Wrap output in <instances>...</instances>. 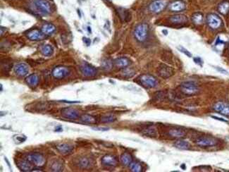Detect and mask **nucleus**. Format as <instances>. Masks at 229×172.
I'll use <instances>...</instances> for the list:
<instances>
[{
    "mask_svg": "<svg viewBox=\"0 0 229 172\" xmlns=\"http://www.w3.org/2000/svg\"><path fill=\"white\" fill-rule=\"evenodd\" d=\"M148 28L147 24L146 23H141L137 26L136 29H135L134 35L136 38L138 40L139 42H144L146 40L147 35H148Z\"/></svg>",
    "mask_w": 229,
    "mask_h": 172,
    "instance_id": "nucleus-1",
    "label": "nucleus"
},
{
    "mask_svg": "<svg viewBox=\"0 0 229 172\" xmlns=\"http://www.w3.org/2000/svg\"><path fill=\"white\" fill-rule=\"evenodd\" d=\"M33 4L41 14L48 15L52 12L50 4L46 0H33Z\"/></svg>",
    "mask_w": 229,
    "mask_h": 172,
    "instance_id": "nucleus-2",
    "label": "nucleus"
},
{
    "mask_svg": "<svg viewBox=\"0 0 229 172\" xmlns=\"http://www.w3.org/2000/svg\"><path fill=\"white\" fill-rule=\"evenodd\" d=\"M26 159L30 161L33 165L39 166V167L44 166L46 163V160L45 157L42 155L40 154V153H36V152L28 153V154L26 155Z\"/></svg>",
    "mask_w": 229,
    "mask_h": 172,
    "instance_id": "nucleus-3",
    "label": "nucleus"
},
{
    "mask_svg": "<svg viewBox=\"0 0 229 172\" xmlns=\"http://www.w3.org/2000/svg\"><path fill=\"white\" fill-rule=\"evenodd\" d=\"M140 82L144 87L147 88H155L158 84L157 80L154 76L149 74L142 75L140 77Z\"/></svg>",
    "mask_w": 229,
    "mask_h": 172,
    "instance_id": "nucleus-4",
    "label": "nucleus"
},
{
    "mask_svg": "<svg viewBox=\"0 0 229 172\" xmlns=\"http://www.w3.org/2000/svg\"><path fill=\"white\" fill-rule=\"evenodd\" d=\"M182 92L188 95H193L198 93L199 89L195 83L193 82H185L180 85Z\"/></svg>",
    "mask_w": 229,
    "mask_h": 172,
    "instance_id": "nucleus-5",
    "label": "nucleus"
},
{
    "mask_svg": "<svg viewBox=\"0 0 229 172\" xmlns=\"http://www.w3.org/2000/svg\"><path fill=\"white\" fill-rule=\"evenodd\" d=\"M61 114L64 118L69 120H75L79 119L80 117V113L78 110L74 108H69V107L61 109Z\"/></svg>",
    "mask_w": 229,
    "mask_h": 172,
    "instance_id": "nucleus-6",
    "label": "nucleus"
},
{
    "mask_svg": "<svg viewBox=\"0 0 229 172\" xmlns=\"http://www.w3.org/2000/svg\"><path fill=\"white\" fill-rule=\"evenodd\" d=\"M157 73L159 76L163 79H168L174 74V71L171 67L166 65V64H161L157 68Z\"/></svg>",
    "mask_w": 229,
    "mask_h": 172,
    "instance_id": "nucleus-7",
    "label": "nucleus"
},
{
    "mask_svg": "<svg viewBox=\"0 0 229 172\" xmlns=\"http://www.w3.org/2000/svg\"><path fill=\"white\" fill-rule=\"evenodd\" d=\"M80 69L83 76L85 77H93L97 74V69L95 67L85 62L81 64Z\"/></svg>",
    "mask_w": 229,
    "mask_h": 172,
    "instance_id": "nucleus-8",
    "label": "nucleus"
},
{
    "mask_svg": "<svg viewBox=\"0 0 229 172\" xmlns=\"http://www.w3.org/2000/svg\"><path fill=\"white\" fill-rule=\"evenodd\" d=\"M207 21L209 26L212 29L219 28L222 23V19L217 15L214 14V13H210L207 16Z\"/></svg>",
    "mask_w": 229,
    "mask_h": 172,
    "instance_id": "nucleus-9",
    "label": "nucleus"
},
{
    "mask_svg": "<svg viewBox=\"0 0 229 172\" xmlns=\"http://www.w3.org/2000/svg\"><path fill=\"white\" fill-rule=\"evenodd\" d=\"M69 74V70L65 66H57L52 71V76L56 79H62Z\"/></svg>",
    "mask_w": 229,
    "mask_h": 172,
    "instance_id": "nucleus-10",
    "label": "nucleus"
},
{
    "mask_svg": "<svg viewBox=\"0 0 229 172\" xmlns=\"http://www.w3.org/2000/svg\"><path fill=\"white\" fill-rule=\"evenodd\" d=\"M27 37L31 40L33 41H39V40H42L45 39L46 36L45 35L42 33L41 30H38V29H33V30L30 31L26 34Z\"/></svg>",
    "mask_w": 229,
    "mask_h": 172,
    "instance_id": "nucleus-11",
    "label": "nucleus"
},
{
    "mask_svg": "<svg viewBox=\"0 0 229 172\" xmlns=\"http://www.w3.org/2000/svg\"><path fill=\"white\" fill-rule=\"evenodd\" d=\"M196 144L201 147H212L217 144V141L209 137H200L196 140Z\"/></svg>",
    "mask_w": 229,
    "mask_h": 172,
    "instance_id": "nucleus-12",
    "label": "nucleus"
},
{
    "mask_svg": "<svg viewBox=\"0 0 229 172\" xmlns=\"http://www.w3.org/2000/svg\"><path fill=\"white\" fill-rule=\"evenodd\" d=\"M166 7V2L162 0H156L150 5V10L155 13H160Z\"/></svg>",
    "mask_w": 229,
    "mask_h": 172,
    "instance_id": "nucleus-13",
    "label": "nucleus"
},
{
    "mask_svg": "<svg viewBox=\"0 0 229 172\" xmlns=\"http://www.w3.org/2000/svg\"><path fill=\"white\" fill-rule=\"evenodd\" d=\"M56 148L60 154L64 156L71 155L73 150H74V147L68 143H60L56 145Z\"/></svg>",
    "mask_w": 229,
    "mask_h": 172,
    "instance_id": "nucleus-14",
    "label": "nucleus"
},
{
    "mask_svg": "<svg viewBox=\"0 0 229 172\" xmlns=\"http://www.w3.org/2000/svg\"><path fill=\"white\" fill-rule=\"evenodd\" d=\"M28 66L26 64L19 63L14 66V71L18 76H25L28 74Z\"/></svg>",
    "mask_w": 229,
    "mask_h": 172,
    "instance_id": "nucleus-15",
    "label": "nucleus"
},
{
    "mask_svg": "<svg viewBox=\"0 0 229 172\" xmlns=\"http://www.w3.org/2000/svg\"><path fill=\"white\" fill-rule=\"evenodd\" d=\"M18 167L22 171H30L33 169V165L28 160H21L17 162Z\"/></svg>",
    "mask_w": 229,
    "mask_h": 172,
    "instance_id": "nucleus-16",
    "label": "nucleus"
},
{
    "mask_svg": "<svg viewBox=\"0 0 229 172\" xmlns=\"http://www.w3.org/2000/svg\"><path fill=\"white\" fill-rule=\"evenodd\" d=\"M214 109L217 112L221 113L222 114L229 116V105L227 104L219 102L214 104Z\"/></svg>",
    "mask_w": 229,
    "mask_h": 172,
    "instance_id": "nucleus-17",
    "label": "nucleus"
},
{
    "mask_svg": "<svg viewBox=\"0 0 229 172\" xmlns=\"http://www.w3.org/2000/svg\"><path fill=\"white\" fill-rule=\"evenodd\" d=\"M102 163L109 166H116L118 165V161L116 157L112 155H105L102 159Z\"/></svg>",
    "mask_w": 229,
    "mask_h": 172,
    "instance_id": "nucleus-18",
    "label": "nucleus"
},
{
    "mask_svg": "<svg viewBox=\"0 0 229 172\" xmlns=\"http://www.w3.org/2000/svg\"><path fill=\"white\" fill-rule=\"evenodd\" d=\"M185 9V4L183 1H175L169 5V9L172 12H182Z\"/></svg>",
    "mask_w": 229,
    "mask_h": 172,
    "instance_id": "nucleus-19",
    "label": "nucleus"
},
{
    "mask_svg": "<svg viewBox=\"0 0 229 172\" xmlns=\"http://www.w3.org/2000/svg\"><path fill=\"white\" fill-rule=\"evenodd\" d=\"M76 165L81 169H88L92 166V162L90 158L83 157L77 159Z\"/></svg>",
    "mask_w": 229,
    "mask_h": 172,
    "instance_id": "nucleus-20",
    "label": "nucleus"
},
{
    "mask_svg": "<svg viewBox=\"0 0 229 172\" xmlns=\"http://www.w3.org/2000/svg\"><path fill=\"white\" fill-rule=\"evenodd\" d=\"M26 82L30 87L34 88L37 86L39 83V77L37 74H31L26 79Z\"/></svg>",
    "mask_w": 229,
    "mask_h": 172,
    "instance_id": "nucleus-21",
    "label": "nucleus"
},
{
    "mask_svg": "<svg viewBox=\"0 0 229 172\" xmlns=\"http://www.w3.org/2000/svg\"><path fill=\"white\" fill-rule=\"evenodd\" d=\"M50 169L52 171H62L64 169V164L60 160H54L50 163Z\"/></svg>",
    "mask_w": 229,
    "mask_h": 172,
    "instance_id": "nucleus-22",
    "label": "nucleus"
},
{
    "mask_svg": "<svg viewBox=\"0 0 229 172\" xmlns=\"http://www.w3.org/2000/svg\"><path fill=\"white\" fill-rule=\"evenodd\" d=\"M41 31L45 36H50L56 31V27L51 23H45L42 26Z\"/></svg>",
    "mask_w": 229,
    "mask_h": 172,
    "instance_id": "nucleus-23",
    "label": "nucleus"
},
{
    "mask_svg": "<svg viewBox=\"0 0 229 172\" xmlns=\"http://www.w3.org/2000/svg\"><path fill=\"white\" fill-rule=\"evenodd\" d=\"M169 20H170L171 23H173L174 24H180V23H183L187 22L188 18L184 15L177 14V15H175V16H173V17H171L170 18H169Z\"/></svg>",
    "mask_w": 229,
    "mask_h": 172,
    "instance_id": "nucleus-24",
    "label": "nucleus"
},
{
    "mask_svg": "<svg viewBox=\"0 0 229 172\" xmlns=\"http://www.w3.org/2000/svg\"><path fill=\"white\" fill-rule=\"evenodd\" d=\"M130 64H131L130 60H129L128 58L126 57H121L115 60V65L121 69L128 67L130 65Z\"/></svg>",
    "mask_w": 229,
    "mask_h": 172,
    "instance_id": "nucleus-25",
    "label": "nucleus"
},
{
    "mask_svg": "<svg viewBox=\"0 0 229 172\" xmlns=\"http://www.w3.org/2000/svg\"><path fill=\"white\" fill-rule=\"evenodd\" d=\"M169 134L171 137H174V138H183L185 136V132L180 128H172L171 130H169Z\"/></svg>",
    "mask_w": 229,
    "mask_h": 172,
    "instance_id": "nucleus-26",
    "label": "nucleus"
},
{
    "mask_svg": "<svg viewBox=\"0 0 229 172\" xmlns=\"http://www.w3.org/2000/svg\"><path fill=\"white\" fill-rule=\"evenodd\" d=\"M117 12L118 13V16H119V17L122 21H129L131 20V15L128 11L122 9V8H119V9H118Z\"/></svg>",
    "mask_w": 229,
    "mask_h": 172,
    "instance_id": "nucleus-27",
    "label": "nucleus"
},
{
    "mask_svg": "<svg viewBox=\"0 0 229 172\" xmlns=\"http://www.w3.org/2000/svg\"><path fill=\"white\" fill-rule=\"evenodd\" d=\"M50 107V104L45 102H42V103H38L37 104H35L33 107V111L35 112H45L46 109H48V107Z\"/></svg>",
    "mask_w": 229,
    "mask_h": 172,
    "instance_id": "nucleus-28",
    "label": "nucleus"
},
{
    "mask_svg": "<svg viewBox=\"0 0 229 172\" xmlns=\"http://www.w3.org/2000/svg\"><path fill=\"white\" fill-rule=\"evenodd\" d=\"M174 146L178 149L183 150H187L190 148V145L189 142L185 141H177L174 143Z\"/></svg>",
    "mask_w": 229,
    "mask_h": 172,
    "instance_id": "nucleus-29",
    "label": "nucleus"
},
{
    "mask_svg": "<svg viewBox=\"0 0 229 172\" xmlns=\"http://www.w3.org/2000/svg\"><path fill=\"white\" fill-rule=\"evenodd\" d=\"M121 161L123 165L129 166L133 161V157L131 154L128 152H125L121 156Z\"/></svg>",
    "mask_w": 229,
    "mask_h": 172,
    "instance_id": "nucleus-30",
    "label": "nucleus"
},
{
    "mask_svg": "<svg viewBox=\"0 0 229 172\" xmlns=\"http://www.w3.org/2000/svg\"><path fill=\"white\" fill-rule=\"evenodd\" d=\"M142 133L146 136L153 137V138L157 137V130H156V128L153 127H147L143 129V130L142 131Z\"/></svg>",
    "mask_w": 229,
    "mask_h": 172,
    "instance_id": "nucleus-31",
    "label": "nucleus"
},
{
    "mask_svg": "<svg viewBox=\"0 0 229 172\" xmlns=\"http://www.w3.org/2000/svg\"><path fill=\"white\" fill-rule=\"evenodd\" d=\"M219 12L223 15H226L229 12V2H223L221 3L218 7Z\"/></svg>",
    "mask_w": 229,
    "mask_h": 172,
    "instance_id": "nucleus-32",
    "label": "nucleus"
},
{
    "mask_svg": "<svg viewBox=\"0 0 229 172\" xmlns=\"http://www.w3.org/2000/svg\"><path fill=\"white\" fill-rule=\"evenodd\" d=\"M81 122L85 123H95L96 119L93 116L90 114H83L81 117H80Z\"/></svg>",
    "mask_w": 229,
    "mask_h": 172,
    "instance_id": "nucleus-33",
    "label": "nucleus"
},
{
    "mask_svg": "<svg viewBox=\"0 0 229 172\" xmlns=\"http://www.w3.org/2000/svg\"><path fill=\"white\" fill-rule=\"evenodd\" d=\"M192 20L195 24L200 25L203 22V15L200 12L194 13L192 17Z\"/></svg>",
    "mask_w": 229,
    "mask_h": 172,
    "instance_id": "nucleus-34",
    "label": "nucleus"
},
{
    "mask_svg": "<svg viewBox=\"0 0 229 172\" xmlns=\"http://www.w3.org/2000/svg\"><path fill=\"white\" fill-rule=\"evenodd\" d=\"M42 54L44 56H50L52 55L53 53V48L49 45H46L45 46H43L42 50H41Z\"/></svg>",
    "mask_w": 229,
    "mask_h": 172,
    "instance_id": "nucleus-35",
    "label": "nucleus"
},
{
    "mask_svg": "<svg viewBox=\"0 0 229 172\" xmlns=\"http://www.w3.org/2000/svg\"><path fill=\"white\" fill-rule=\"evenodd\" d=\"M130 166V169L131 171L133 172H141L142 171V167L141 165L138 162H133L131 163V165H129Z\"/></svg>",
    "mask_w": 229,
    "mask_h": 172,
    "instance_id": "nucleus-36",
    "label": "nucleus"
},
{
    "mask_svg": "<svg viewBox=\"0 0 229 172\" xmlns=\"http://www.w3.org/2000/svg\"><path fill=\"white\" fill-rule=\"evenodd\" d=\"M116 119H117L116 117L113 116V115H106V116L102 117L101 122L103 123H111L114 122Z\"/></svg>",
    "mask_w": 229,
    "mask_h": 172,
    "instance_id": "nucleus-37",
    "label": "nucleus"
},
{
    "mask_svg": "<svg viewBox=\"0 0 229 172\" xmlns=\"http://www.w3.org/2000/svg\"><path fill=\"white\" fill-rule=\"evenodd\" d=\"M134 75H135V71L133 69H126L122 72V76L125 78H127V79L133 77Z\"/></svg>",
    "mask_w": 229,
    "mask_h": 172,
    "instance_id": "nucleus-38",
    "label": "nucleus"
},
{
    "mask_svg": "<svg viewBox=\"0 0 229 172\" xmlns=\"http://www.w3.org/2000/svg\"><path fill=\"white\" fill-rule=\"evenodd\" d=\"M6 60H4V62L3 61H2V63L4 64V66L2 65V69L3 70L4 69V71H6V72H9L10 70H11V68L12 67V62H10V61L8 60L7 62L5 61Z\"/></svg>",
    "mask_w": 229,
    "mask_h": 172,
    "instance_id": "nucleus-39",
    "label": "nucleus"
},
{
    "mask_svg": "<svg viewBox=\"0 0 229 172\" xmlns=\"http://www.w3.org/2000/svg\"><path fill=\"white\" fill-rule=\"evenodd\" d=\"M102 69L105 70V71H109L110 69H112V61L109 60L104 61L103 62H102Z\"/></svg>",
    "mask_w": 229,
    "mask_h": 172,
    "instance_id": "nucleus-40",
    "label": "nucleus"
},
{
    "mask_svg": "<svg viewBox=\"0 0 229 172\" xmlns=\"http://www.w3.org/2000/svg\"><path fill=\"white\" fill-rule=\"evenodd\" d=\"M177 49L179 50L180 52H182V53L184 54V55L185 56H188V57H191V56H192V54H191L189 52V51L185 49V48H184L183 47H182V46H178L177 47Z\"/></svg>",
    "mask_w": 229,
    "mask_h": 172,
    "instance_id": "nucleus-41",
    "label": "nucleus"
},
{
    "mask_svg": "<svg viewBox=\"0 0 229 172\" xmlns=\"http://www.w3.org/2000/svg\"><path fill=\"white\" fill-rule=\"evenodd\" d=\"M15 139L17 141H18L19 142H23L24 141H26V137H25L24 136H17L15 137Z\"/></svg>",
    "mask_w": 229,
    "mask_h": 172,
    "instance_id": "nucleus-42",
    "label": "nucleus"
},
{
    "mask_svg": "<svg viewBox=\"0 0 229 172\" xmlns=\"http://www.w3.org/2000/svg\"><path fill=\"white\" fill-rule=\"evenodd\" d=\"M194 61H195L197 64H198V65L200 66L203 65V60H202L200 57L194 58Z\"/></svg>",
    "mask_w": 229,
    "mask_h": 172,
    "instance_id": "nucleus-43",
    "label": "nucleus"
},
{
    "mask_svg": "<svg viewBox=\"0 0 229 172\" xmlns=\"http://www.w3.org/2000/svg\"><path fill=\"white\" fill-rule=\"evenodd\" d=\"M93 130H95V131H108L109 130V128H105V127H93Z\"/></svg>",
    "mask_w": 229,
    "mask_h": 172,
    "instance_id": "nucleus-44",
    "label": "nucleus"
},
{
    "mask_svg": "<svg viewBox=\"0 0 229 172\" xmlns=\"http://www.w3.org/2000/svg\"><path fill=\"white\" fill-rule=\"evenodd\" d=\"M83 42H84V43H85V44L86 45H87V46H89V45H90V44H91V40H90V39H89V38H87V37H83Z\"/></svg>",
    "mask_w": 229,
    "mask_h": 172,
    "instance_id": "nucleus-45",
    "label": "nucleus"
},
{
    "mask_svg": "<svg viewBox=\"0 0 229 172\" xmlns=\"http://www.w3.org/2000/svg\"><path fill=\"white\" fill-rule=\"evenodd\" d=\"M212 118H213V119H214L219 120V121H222V122H227V120L223 119V118H219V117H217L215 116H212Z\"/></svg>",
    "mask_w": 229,
    "mask_h": 172,
    "instance_id": "nucleus-46",
    "label": "nucleus"
},
{
    "mask_svg": "<svg viewBox=\"0 0 229 172\" xmlns=\"http://www.w3.org/2000/svg\"><path fill=\"white\" fill-rule=\"evenodd\" d=\"M217 69H218V71H220V72H222V73H223V74H228V72L226 71H225V70H223V69H221V68H217Z\"/></svg>",
    "mask_w": 229,
    "mask_h": 172,
    "instance_id": "nucleus-47",
    "label": "nucleus"
},
{
    "mask_svg": "<svg viewBox=\"0 0 229 172\" xmlns=\"http://www.w3.org/2000/svg\"><path fill=\"white\" fill-rule=\"evenodd\" d=\"M55 131H56V132H59V131H62V128H61V126H58V127H56Z\"/></svg>",
    "mask_w": 229,
    "mask_h": 172,
    "instance_id": "nucleus-48",
    "label": "nucleus"
},
{
    "mask_svg": "<svg viewBox=\"0 0 229 172\" xmlns=\"http://www.w3.org/2000/svg\"><path fill=\"white\" fill-rule=\"evenodd\" d=\"M180 168H181L183 170H185V169H186V166H185V164H183V165H181V166H180Z\"/></svg>",
    "mask_w": 229,
    "mask_h": 172,
    "instance_id": "nucleus-49",
    "label": "nucleus"
},
{
    "mask_svg": "<svg viewBox=\"0 0 229 172\" xmlns=\"http://www.w3.org/2000/svg\"><path fill=\"white\" fill-rule=\"evenodd\" d=\"M3 27H1V36H2V35H3ZM5 31H6V28H4V32Z\"/></svg>",
    "mask_w": 229,
    "mask_h": 172,
    "instance_id": "nucleus-50",
    "label": "nucleus"
},
{
    "mask_svg": "<svg viewBox=\"0 0 229 172\" xmlns=\"http://www.w3.org/2000/svg\"><path fill=\"white\" fill-rule=\"evenodd\" d=\"M88 31H89V33H91V28H90V26L88 27Z\"/></svg>",
    "mask_w": 229,
    "mask_h": 172,
    "instance_id": "nucleus-51",
    "label": "nucleus"
},
{
    "mask_svg": "<svg viewBox=\"0 0 229 172\" xmlns=\"http://www.w3.org/2000/svg\"><path fill=\"white\" fill-rule=\"evenodd\" d=\"M162 32H163V33H165L164 35H167V31H163Z\"/></svg>",
    "mask_w": 229,
    "mask_h": 172,
    "instance_id": "nucleus-52",
    "label": "nucleus"
},
{
    "mask_svg": "<svg viewBox=\"0 0 229 172\" xmlns=\"http://www.w3.org/2000/svg\"><path fill=\"white\" fill-rule=\"evenodd\" d=\"M1 91H2V85L1 84Z\"/></svg>",
    "mask_w": 229,
    "mask_h": 172,
    "instance_id": "nucleus-53",
    "label": "nucleus"
},
{
    "mask_svg": "<svg viewBox=\"0 0 229 172\" xmlns=\"http://www.w3.org/2000/svg\"><path fill=\"white\" fill-rule=\"evenodd\" d=\"M107 1H112V0H107Z\"/></svg>",
    "mask_w": 229,
    "mask_h": 172,
    "instance_id": "nucleus-54",
    "label": "nucleus"
}]
</instances>
